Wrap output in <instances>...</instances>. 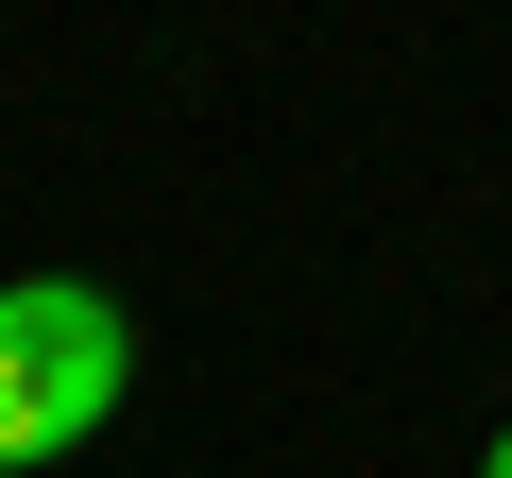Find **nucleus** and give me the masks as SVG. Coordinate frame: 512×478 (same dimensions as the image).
I'll return each mask as SVG.
<instances>
[{
	"instance_id": "2",
	"label": "nucleus",
	"mask_w": 512,
	"mask_h": 478,
	"mask_svg": "<svg viewBox=\"0 0 512 478\" xmlns=\"http://www.w3.org/2000/svg\"><path fill=\"white\" fill-rule=\"evenodd\" d=\"M478 478H512V427H495V444H478Z\"/></svg>"
},
{
	"instance_id": "1",
	"label": "nucleus",
	"mask_w": 512,
	"mask_h": 478,
	"mask_svg": "<svg viewBox=\"0 0 512 478\" xmlns=\"http://www.w3.org/2000/svg\"><path fill=\"white\" fill-rule=\"evenodd\" d=\"M120 393H137V325H120V291H86V274H0V478L103 444Z\"/></svg>"
}]
</instances>
